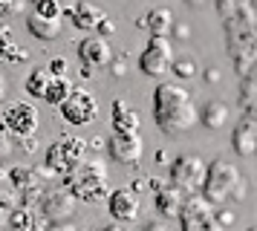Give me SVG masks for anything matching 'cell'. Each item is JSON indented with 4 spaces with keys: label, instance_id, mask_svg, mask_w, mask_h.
<instances>
[{
    "label": "cell",
    "instance_id": "obj_1",
    "mask_svg": "<svg viewBox=\"0 0 257 231\" xmlns=\"http://www.w3.org/2000/svg\"><path fill=\"white\" fill-rule=\"evenodd\" d=\"M153 122L159 127V133L168 139L185 136L197 125L194 95L176 81H159L153 90Z\"/></svg>",
    "mask_w": 257,
    "mask_h": 231
},
{
    "label": "cell",
    "instance_id": "obj_2",
    "mask_svg": "<svg viewBox=\"0 0 257 231\" xmlns=\"http://www.w3.org/2000/svg\"><path fill=\"white\" fill-rule=\"evenodd\" d=\"M248 188H245V179L240 168L234 162L225 159H214L205 162V176H202V185H199V196L208 202V205H237L243 202Z\"/></svg>",
    "mask_w": 257,
    "mask_h": 231
},
{
    "label": "cell",
    "instance_id": "obj_3",
    "mask_svg": "<svg viewBox=\"0 0 257 231\" xmlns=\"http://www.w3.org/2000/svg\"><path fill=\"white\" fill-rule=\"evenodd\" d=\"M64 182H67V191L81 202H98L101 196L110 194V188H107L110 173H107V165L101 159L84 156L70 173H64Z\"/></svg>",
    "mask_w": 257,
    "mask_h": 231
},
{
    "label": "cell",
    "instance_id": "obj_4",
    "mask_svg": "<svg viewBox=\"0 0 257 231\" xmlns=\"http://www.w3.org/2000/svg\"><path fill=\"white\" fill-rule=\"evenodd\" d=\"M174 44L171 38H151L145 49L139 52V72L151 81H165L171 75V64H174Z\"/></svg>",
    "mask_w": 257,
    "mask_h": 231
},
{
    "label": "cell",
    "instance_id": "obj_5",
    "mask_svg": "<svg viewBox=\"0 0 257 231\" xmlns=\"http://www.w3.org/2000/svg\"><path fill=\"white\" fill-rule=\"evenodd\" d=\"M202 176H205V162L197 153H182L171 162L168 168V179L176 191H182L185 196L199 194V185H202Z\"/></svg>",
    "mask_w": 257,
    "mask_h": 231
},
{
    "label": "cell",
    "instance_id": "obj_6",
    "mask_svg": "<svg viewBox=\"0 0 257 231\" xmlns=\"http://www.w3.org/2000/svg\"><path fill=\"white\" fill-rule=\"evenodd\" d=\"M75 52H78V64H81V75L84 78H93L95 72H101V69L110 67V61H113V49H110V41L101 38V35H84L78 46H75Z\"/></svg>",
    "mask_w": 257,
    "mask_h": 231
},
{
    "label": "cell",
    "instance_id": "obj_7",
    "mask_svg": "<svg viewBox=\"0 0 257 231\" xmlns=\"http://www.w3.org/2000/svg\"><path fill=\"white\" fill-rule=\"evenodd\" d=\"M87 156V142L72 136H61L58 142H52L47 148V168L55 173H70L78 162Z\"/></svg>",
    "mask_w": 257,
    "mask_h": 231
},
{
    "label": "cell",
    "instance_id": "obj_8",
    "mask_svg": "<svg viewBox=\"0 0 257 231\" xmlns=\"http://www.w3.org/2000/svg\"><path fill=\"white\" fill-rule=\"evenodd\" d=\"M61 116H64V122L67 125H75V127H84L95 122V116H98V101H95V95L90 90H84V87H72L70 95L61 101Z\"/></svg>",
    "mask_w": 257,
    "mask_h": 231
},
{
    "label": "cell",
    "instance_id": "obj_9",
    "mask_svg": "<svg viewBox=\"0 0 257 231\" xmlns=\"http://www.w3.org/2000/svg\"><path fill=\"white\" fill-rule=\"evenodd\" d=\"M179 225L182 231H225L214 219V205H208L199 194L185 196V202L179 208Z\"/></svg>",
    "mask_w": 257,
    "mask_h": 231
},
{
    "label": "cell",
    "instance_id": "obj_10",
    "mask_svg": "<svg viewBox=\"0 0 257 231\" xmlns=\"http://www.w3.org/2000/svg\"><path fill=\"white\" fill-rule=\"evenodd\" d=\"M107 156L118 165H139L142 162V153H145V142H142L139 133H113V136L107 139Z\"/></svg>",
    "mask_w": 257,
    "mask_h": 231
},
{
    "label": "cell",
    "instance_id": "obj_11",
    "mask_svg": "<svg viewBox=\"0 0 257 231\" xmlns=\"http://www.w3.org/2000/svg\"><path fill=\"white\" fill-rule=\"evenodd\" d=\"M107 211L110 217L116 219L118 225H130L136 222L142 214V202H139V194L133 188H116L107 194Z\"/></svg>",
    "mask_w": 257,
    "mask_h": 231
},
{
    "label": "cell",
    "instance_id": "obj_12",
    "mask_svg": "<svg viewBox=\"0 0 257 231\" xmlns=\"http://www.w3.org/2000/svg\"><path fill=\"white\" fill-rule=\"evenodd\" d=\"M3 125L9 127L15 136H32L41 125V119H38V110L29 101H18L3 110Z\"/></svg>",
    "mask_w": 257,
    "mask_h": 231
},
{
    "label": "cell",
    "instance_id": "obj_13",
    "mask_svg": "<svg viewBox=\"0 0 257 231\" xmlns=\"http://www.w3.org/2000/svg\"><path fill=\"white\" fill-rule=\"evenodd\" d=\"M107 12L95 3V0H75V6H70V9H64V18L78 29V32L90 35L95 32V26L101 23V18H104Z\"/></svg>",
    "mask_w": 257,
    "mask_h": 231
},
{
    "label": "cell",
    "instance_id": "obj_14",
    "mask_svg": "<svg viewBox=\"0 0 257 231\" xmlns=\"http://www.w3.org/2000/svg\"><path fill=\"white\" fill-rule=\"evenodd\" d=\"M228 122H231V107L222 98H208L202 107H197V125H202L211 133L222 130Z\"/></svg>",
    "mask_w": 257,
    "mask_h": 231
},
{
    "label": "cell",
    "instance_id": "obj_15",
    "mask_svg": "<svg viewBox=\"0 0 257 231\" xmlns=\"http://www.w3.org/2000/svg\"><path fill=\"white\" fill-rule=\"evenodd\" d=\"M231 148L243 159H251L257 153V122L254 119H240L237 122V127L231 130Z\"/></svg>",
    "mask_w": 257,
    "mask_h": 231
},
{
    "label": "cell",
    "instance_id": "obj_16",
    "mask_svg": "<svg viewBox=\"0 0 257 231\" xmlns=\"http://www.w3.org/2000/svg\"><path fill=\"white\" fill-rule=\"evenodd\" d=\"M174 12L168 9V6H153L148 15H142L136 26L139 29H148L151 38H171V29H174Z\"/></svg>",
    "mask_w": 257,
    "mask_h": 231
},
{
    "label": "cell",
    "instance_id": "obj_17",
    "mask_svg": "<svg viewBox=\"0 0 257 231\" xmlns=\"http://www.w3.org/2000/svg\"><path fill=\"white\" fill-rule=\"evenodd\" d=\"M110 125H113V133H139L142 119H139V113L124 101V98H116V101H113Z\"/></svg>",
    "mask_w": 257,
    "mask_h": 231
},
{
    "label": "cell",
    "instance_id": "obj_18",
    "mask_svg": "<svg viewBox=\"0 0 257 231\" xmlns=\"http://www.w3.org/2000/svg\"><path fill=\"white\" fill-rule=\"evenodd\" d=\"M26 29H29L32 38L49 44V41H55L61 35V18H44V15H38V12H29V15H26Z\"/></svg>",
    "mask_w": 257,
    "mask_h": 231
},
{
    "label": "cell",
    "instance_id": "obj_19",
    "mask_svg": "<svg viewBox=\"0 0 257 231\" xmlns=\"http://www.w3.org/2000/svg\"><path fill=\"white\" fill-rule=\"evenodd\" d=\"M153 196H156V211H159V217H165V219L179 217V208L185 202V194H182V191H176L174 185L165 182Z\"/></svg>",
    "mask_w": 257,
    "mask_h": 231
},
{
    "label": "cell",
    "instance_id": "obj_20",
    "mask_svg": "<svg viewBox=\"0 0 257 231\" xmlns=\"http://www.w3.org/2000/svg\"><path fill=\"white\" fill-rule=\"evenodd\" d=\"M72 208H75V196L70 191H55V194H49L44 199V214L52 217V222H64V219H70Z\"/></svg>",
    "mask_w": 257,
    "mask_h": 231
},
{
    "label": "cell",
    "instance_id": "obj_21",
    "mask_svg": "<svg viewBox=\"0 0 257 231\" xmlns=\"http://www.w3.org/2000/svg\"><path fill=\"white\" fill-rule=\"evenodd\" d=\"M49 81H52V72H49L47 67H32L29 75H26V81H24L26 95H29V98H44Z\"/></svg>",
    "mask_w": 257,
    "mask_h": 231
},
{
    "label": "cell",
    "instance_id": "obj_22",
    "mask_svg": "<svg viewBox=\"0 0 257 231\" xmlns=\"http://www.w3.org/2000/svg\"><path fill=\"white\" fill-rule=\"evenodd\" d=\"M70 90H72V81L67 78V75H61V78H55V75H52L47 92H44V101H47L49 107H61V101L70 95Z\"/></svg>",
    "mask_w": 257,
    "mask_h": 231
},
{
    "label": "cell",
    "instance_id": "obj_23",
    "mask_svg": "<svg viewBox=\"0 0 257 231\" xmlns=\"http://www.w3.org/2000/svg\"><path fill=\"white\" fill-rule=\"evenodd\" d=\"M171 75H176V81H191V78H197L199 75V64L191 55L174 58V64H171Z\"/></svg>",
    "mask_w": 257,
    "mask_h": 231
},
{
    "label": "cell",
    "instance_id": "obj_24",
    "mask_svg": "<svg viewBox=\"0 0 257 231\" xmlns=\"http://www.w3.org/2000/svg\"><path fill=\"white\" fill-rule=\"evenodd\" d=\"M32 12L44 15V18H64V9H61L58 0H38V3H32Z\"/></svg>",
    "mask_w": 257,
    "mask_h": 231
},
{
    "label": "cell",
    "instance_id": "obj_25",
    "mask_svg": "<svg viewBox=\"0 0 257 231\" xmlns=\"http://www.w3.org/2000/svg\"><path fill=\"white\" fill-rule=\"evenodd\" d=\"M12 228H15V231H29V228H35V217H32L26 208H21V211H15V214H12Z\"/></svg>",
    "mask_w": 257,
    "mask_h": 231
},
{
    "label": "cell",
    "instance_id": "obj_26",
    "mask_svg": "<svg viewBox=\"0 0 257 231\" xmlns=\"http://www.w3.org/2000/svg\"><path fill=\"white\" fill-rule=\"evenodd\" d=\"M214 219L220 222L222 228H228V225H234V222H237V211H234V208H228V205H217V208H214Z\"/></svg>",
    "mask_w": 257,
    "mask_h": 231
},
{
    "label": "cell",
    "instance_id": "obj_27",
    "mask_svg": "<svg viewBox=\"0 0 257 231\" xmlns=\"http://www.w3.org/2000/svg\"><path fill=\"white\" fill-rule=\"evenodd\" d=\"M142 231H176V228L171 225V219L156 217V219H148V222L142 225Z\"/></svg>",
    "mask_w": 257,
    "mask_h": 231
},
{
    "label": "cell",
    "instance_id": "obj_28",
    "mask_svg": "<svg viewBox=\"0 0 257 231\" xmlns=\"http://www.w3.org/2000/svg\"><path fill=\"white\" fill-rule=\"evenodd\" d=\"M47 69L55 75V78H61V75H67V69H70V64H67V58H52L47 64Z\"/></svg>",
    "mask_w": 257,
    "mask_h": 231
},
{
    "label": "cell",
    "instance_id": "obj_29",
    "mask_svg": "<svg viewBox=\"0 0 257 231\" xmlns=\"http://www.w3.org/2000/svg\"><path fill=\"white\" fill-rule=\"evenodd\" d=\"M95 35H101V38H110V35H116V21L113 18H101V23L95 26Z\"/></svg>",
    "mask_w": 257,
    "mask_h": 231
},
{
    "label": "cell",
    "instance_id": "obj_30",
    "mask_svg": "<svg viewBox=\"0 0 257 231\" xmlns=\"http://www.w3.org/2000/svg\"><path fill=\"white\" fill-rule=\"evenodd\" d=\"M110 72H113V75H116V78H121V75H124V72H127V64H124V58H113V61H110Z\"/></svg>",
    "mask_w": 257,
    "mask_h": 231
},
{
    "label": "cell",
    "instance_id": "obj_31",
    "mask_svg": "<svg viewBox=\"0 0 257 231\" xmlns=\"http://www.w3.org/2000/svg\"><path fill=\"white\" fill-rule=\"evenodd\" d=\"M171 35H176L179 41H188V38H191V26H185V23H174Z\"/></svg>",
    "mask_w": 257,
    "mask_h": 231
},
{
    "label": "cell",
    "instance_id": "obj_32",
    "mask_svg": "<svg viewBox=\"0 0 257 231\" xmlns=\"http://www.w3.org/2000/svg\"><path fill=\"white\" fill-rule=\"evenodd\" d=\"M162 185H165V182L159 179V176H145V191H153V194H156Z\"/></svg>",
    "mask_w": 257,
    "mask_h": 231
},
{
    "label": "cell",
    "instance_id": "obj_33",
    "mask_svg": "<svg viewBox=\"0 0 257 231\" xmlns=\"http://www.w3.org/2000/svg\"><path fill=\"white\" fill-rule=\"evenodd\" d=\"M217 81H220V72H217L214 67L205 69V84H217Z\"/></svg>",
    "mask_w": 257,
    "mask_h": 231
},
{
    "label": "cell",
    "instance_id": "obj_34",
    "mask_svg": "<svg viewBox=\"0 0 257 231\" xmlns=\"http://www.w3.org/2000/svg\"><path fill=\"white\" fill-rule=\"evenodd\" d=\"M185 6H191V9H205L208 6V0H182Z\"/></svg>",
    "mask_w": 257,
    "mask_h": 231
},
{
    "label": "cell",
    "instance_id": "obj_35",
    "mask_svg": "<svg viewBox=\"0 0 257 231\" xmlns=\"http://www.w3.org/2000/svg\"><path fill=\"white\" fill-rule=\"evenodd\" d=\"M104 145H107V142H101V136H95L93 142L87 145V148H93V150H101V148H104Z\"/></svg>",
    "mask_w": 257,
    "mask_h": 231
},
{
    "label": "cell",
    "instance_id": "obj_36",
    "mask_svg": "<svg viewBox=\"0 0 257 231\" xmlns=\"http://www.w3.org/2000/svg\"><path fill=\"white\" fill-rule=\"evenodd\" d=\"M95 231H121V225L118 222H110V225H98Z\"/></svg>",
    "mask_w": 257,
    "mask_h": 231
},
{
    "label": "cell",
    "instance_id": "obj_37",
    "mask_svg": "<svg viewBox=\"0 0 257 231\" xmlns=\"http://www.w3.org/2000/svg\"><path fill=\"white\" fill-rule=\"evenodd\" d=\"M156 162H159V165H168V162H165V150H156Z\"/></svg>",
    "mask_w": 257,
    "mask_h": 231
},
{
    "label": "cell",
    "instance_id": "obj_38",
    "mask_svg": "<svg viewBox=\"0 0 257 231\" xmlns=\"http://www.w3.org/2000/svg\"><path fill=\"white\" fill-rule=\"evenodd\" d=\"M248 231H257V225H251V228H248Z\"/></svg>",
    "mask_w": 257,
    "mask_h": 231
},
{
    "label": "cell",
    "instance_id": "obj_39",
    "mask_svg": "<svg viewBox=\"0 0 257 231\" xmlns=\"http://www.w3.org/2000/svg\"><path fill=\"white\" fill-rule=\"evenodd\" d=\"M0 125H3V116H0Z\"/></svg>",
    "mask_w": 257,
    "mask_h": 231
},
{
    "label": "cell",
    "instance_id": "obj_40",
    "mask_svg": "<svg viewBox=\"0 0 257 231\" xmlns=\"http://www.w3.org/2000/svg\"><path fill=\"white\" fill-rule=\"evenodd\" d=\"M32 3H38V0H32Z\"/></svg>",
    "mask_w": 257,
    "mask_h": 231
}]
</instances>
